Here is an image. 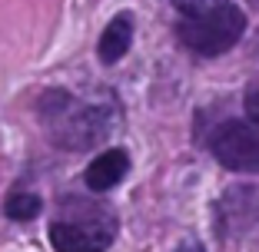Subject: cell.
Wrapping results in <instances>:
<instances>
[{
    "mask_svg": "<svg viewBox=\"0 0 259 252\" xmlns=\"http://www.w3.org/2000/svg\"><path fill=\"white\" fill-rule=\"evenodd\" d=\"M130 40H133V17L130 14H116L107 23V30L100 33V46L97 54L103 63H116L123 60V54L130 50Z\"/></svg>",
    "mask_w": 259,
    "mask_h": 252,
    "instance_id": "6",
    "label": "cell"
},
{
    "mask_svg": "<svg viewBox=\"0 0 259 252\" xmlns=\"http://www.w3.org/2000/svg\"><path fill=\"white\" fill-rule=\"evenodd\" d=\"M4 213L10 219H33L40 213V196H33V192H14L4 203Z\"/></svg>",
    "mask_w": 259,
    "mask_h": 252,
    "instance_id": "7",
    "label": "cell"
},
{
    "mask_svg": "<svg viewBox=\"0 0 259 252\" xmlns=\"http://www.w3.org/2000/svg\"><path fill=\"white\" fill-rule=\"evenodd\" d=\"M116 236V219L97 203H67L60 219L50 226L57 252H107Z\"/></svg>",
    "mask_w": 259,
    "mask_h": 252,
    "instance_id": "2",
    "label": "cell"
},
{
    "mask_svg": "<svg viewBox=\"0 0 259 252\" xmlns=\"http://www.w3.org/2000/svg\"><path fill=\"white\" fill-rule=\"evenodd\" d=\"M176 252H203V249H193V245H186V249H176Z\"/></svg>",
    "mask_w": 259,
    "mask_h": 252,
    "instance_id": "10",
    "label": "cell"
},
{
    "mask_svg": "<svg viewBox=\"0 0 259 252\" xmlns=\"http://www.w3.org/2000/svg\"><path fill=\"white\" fill-rule=\"evenodd\" d=\"M126 173H130V156L123 153V149H107L103 156H97V160L87 166L83 179L93 192H107V189H113Z\"/></svg>",
    "mask_w": 259,
    "mask_h": 252,
    "instance_id": "5",
    "label": "cell"
},
{
    "mask_svg": "<svg viewBox=\"0 0 259 252\" xmlns=\"http://www.w3.org/2000/svg\"><path fill=\"white\" fill-rule=\"evenodd\" d=\"M40 116H44L47 130L63 149H90L100 139H107L110 120L107 107H90V103H76L67 90H47L40 99Z\"/></svg>",
    "mask_w": 259,
    "mask_h": 252,
    "instance_id": "1",
    "label": "cell"
},
{
    "mask_svg": "<svg viewBox=\"0 0 259 252\" xmlns=\"http://www.w3.org/2000/svg\"><path fill=\"white\" fill-rule=\"evenodd\" d=\"M209 149L226 169L259 173V126L252 120H229L216 126L209 136Z\"/></svg>",
    "mask_w": 259,
    "mask_h": 252,
    "instance_id": "4",
    "label": "cell"
},
{
    "mask_svg": "<svg viewBox=\"0 0 259 252\" xmlns=\"http://www.w3.org/2000/svg\"><path fill=\"white\" fill-rule=\"evenodd\" d=\"M246 33V14L239 7H223L206 10V14H193L180 23V37L190 50L199 57H220L229 46H236L239 37Z\"/></svg>",
    "mask_w": 259,
    "mask_h": 252,
    "instance_id": "3",
    "label": "cell"
},
{
    "mask_svg": "<svg viewBox=\"0 0 259 252\" xmlns=\"http://www.w3.org/2000/svg\"><path fill=\"white\" fill-rule=\"evenodd\" d=\"M223 4H229V0H173V7L180 10V14H186V17L216 10V7H223Z\"/></svg>",
    "mask_w": 259,
    "mask_h": 252,
    "instance_id": "8",
    "label": "cell"
},
{
    "mask_svg": "<svg viewBox=\"0 0 259 252\" xmlns=\"http://www.w3.org/2000/svg\"><path fill=\"white\" fill-rule=\"evenodd\" d=\"M246 116L259 126V83L246 90Z\"/></svg>",
    "mask_w": 259,
    "mask_h": 252,
    "instance_id": "9",
    "label": "cell"
}]
</instances>
